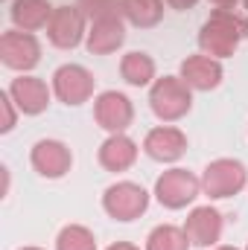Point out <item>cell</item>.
Here are the masks:
<instances>
[{"label": "cell", "instance_id": "6da1fadb", "mask_svg": "<svg viewBox=\"0 0 248 250\" xmlns=\"http://www.w3.org/2000/svg\"><path fill=\"white\" fill-rule=\"evenodd\" d=\"M248 38V18L234 9H213L198 29V47L210 59H231Z\"/></svg>", "mask_w": 248, "mask_h": 250}, {"label": "cell", "instance_id": "7a4b0ae2", "mask_svg": "<svg viewBox=\"0 0 248 250\" xmlns=\"http://www.w3.org/2000/svg\"><path fill=\"white\" fill-rule=\"evenodd\" d=\"M149 108L158 120L175 123L190 114L193 108V90L187 87L181 76H161L149 87Z\"/></svg>", "mask_w": 248, "mask_h": 250}, {"label": "cell", "instance_id": "3957f363", "mask_svg": "<svg viewBox=\"0 0 248 250\" xmlns=\"http://www.w3.org/2000/svg\"><path fill=\"white\" fill-rule=\"evenodd\" d=\"M149 192L134 181H117L102 192V209L114 221H134L146 212Z\"/></svg>", "mask_w": 248, "mask_h": 250}, {"label": "cell", "instance_id": "277c9868", "mask_svg": "<svg viewBox=\"0 0 248 250\" xmlns=\"http://www.w3.org/2000/svg\"><path fill=\"white\" fill-rule=\"evenodd\" d=\"M248 184V169L234 157H219L201 172V192L210 198H231Z\"/></svg>", "mask_w": 248, "mask_h": 250}, {"label": "cell", "instance_id": "5b68a950", "mask_svg": "<svg viewBox=\"0 0 248 250\" xmlns=\"http://www.w3.org/2000/svg\"><path fill=\"white\" fill-rule=\"evenodd\" d=\"M201 192V178H196L187 169H170L155 181V198L167 209H184Z\"/></svg>", "mask_w": 248, "mask_h": 250}, {"label": "cell", "instance_id": "8992f818", "mask_svg": "<svg viewBox=\"0 0 248 250\" xmlns=\"http://www.w3.org/2000/svg\"><path fill=\"white\" fill-rule=\"evenodd\" d=\"M0 62L9 70L18 73H29L32 67H38L41 62V44L32 32L24 29H6L0 35Z\"/></svg>", "mask_w": 248, "mask_h": 250}, {"label": "cell", "instance_id": "52a82bcc", "mask_svg": "<svg viewBox=\"0 0 248 250\" xmlns=\"http://www.w3.org/2000/svg\"><path fill=\"white\" fill-rule=\"evenodd\" d=\"M85 26H88V18L82 15L79 6H70V3L67 6H56L53 18L47 23V38L59 50H73V47H79L88 38Z\"/></svg>", "mask_w": 248, "mask_h": 250}, {"label": "cell", "instance_id": "ba28073f", "mask_svg": "<svg viewBox=\"0 0 248 250\" xmlns=\"http://www.w3.org/2000/svg\"><path fill=\"white\" fill-rule=\"evenodd\" d=\"M97 79L88 67L82 64H62L53 73V93L59 96V102L64 105H82L94 96Z\"/></svg>", "mask_w": 248, "mask_h": 250}, {"label": "cell", "instance_id": "9c48e42d", "mask_svg": "<svg viewBox=\"0 0 248 250\" xmlns=\"http://www.w3.org/2000/svg\"><path fill=\"white\" fill-rule=\"evenodd\" d=\"M94 120L108 134H125V128L134 120V105L120 90H102L94 99Z\"/></svg>", "mask_w": 248, "mask_h": 250}, {"label": "cell", "instance_id": "30bf717a", "mask_svg": "<svg viewBox=\"0 0 248 250\" xmlns=\"http://www.w3.org/2000/svg\"><path fill=\"white\" fill-rule=\"evenodd\" d=\"M29 160H32V169L41 178L59 181L73 166V151L64 146L62 140H38L32 146V151H29Z\"/></svg>", "mask_w": 248, "mask_h": 250}, {"label": "cell", "instance_id": "8fae6325", "mask_svg": "<svg viewBox=\"0 0 248 250\" xmlns=\"http://www.w3.org/2000/svg\"><path fill=\"white\" fill-rule=\"evenodd\" d=\"M9 96L18 105V111L26 114V117H38L50 105V87H47V82L38 79V76H29V73H21L18 79H12Z\"/></svg>", "mask_w": 248, "mask_h": 250}, {"label": "cell", "instance_id": "7c38bea8", "mask_svg": "<svg viewBox=\"0 0 248 250\" xmlns=\"http://www.w3.org/2000/svg\"><path fill=\"white\" fill-rule=\"evenodd\" d=\"M143 151L158 163H175L187 151V134L175 125H158L143 137Z\"/></svg>", "mask_w": 248, "mask_h": 250}, {"label": "cell", "instance_id": "4fadbf2b", "mask_svg": "<svg viewBox=\"0 0 248 250\" xmlns=\"http://www.w3.org/2000/svg\"><path fill=\"white\" fill-rule=\"evenodd\" d=\"M222 227H225L222 212H219L216 207H210V204H207V207H196L184 221L187 239H190V245H196V248H213V245L222 239Z\"/></svg>", "mask_w": 248, "mask_h": 250}, {"label": "cell", "instance_id": "5bb4252c", "mask_svg": "<svg viewBox=\"0 0 248 250\" xmlns=\"http://www.w3.org/2000/svg\"><path fill=\"white\" fill-rule=\"evenodd\" d=\"M123 41H125V18L114 15V18H102V21L91 23L85 47H88L91 56H111L123 47Z\"/></svg>", "mask_w": 248, "mask_h": 250}, {"label": "cell", "instance_id": "9a60e30c", "mask_svg": "<svg viewBox=\"0 0 248 250\" xmlns=\"http://www.w3.org/2000/svg\"><path fill=\"white\" fill-rule=\"evenodd\" d=\"M181 79L187 82L190 90H216L222 84V62L219 59H210L204 53H196V56H187L181 62Z\"/></svg>", "mask_w": 248, "mask_h": 250}, {"label": "cell", "instance_id": "2e32d148", "mask_svg": "<svg viewBox=\"0 0 248 250\" xmlns=\"http://www.w3.org/2000/svg\"><path fill=\"white\" fill-rule=\"evenodd\" d=\"M137 143L131 140V137H125V134H111L102 146H99V166L105 169V172H125V169H131L134 166V160H137Z\"/></svg>", "mask_w": 248, "mask_h": 250}, {"label": "cell", "instance_id": "e0dca14e", "mask_svg": "<svg viewBox=\"0 0 248 250\" xmlns=\"http://www.w3.org/2000/svg\"><path fill=\"white\" fill-rule=\"evenodd\" d=\"M56 6H50L47 0H15L12 3V23L24 32H35V29H44L53 18Z\"/></svg>", "mask_w": 248, "mask_h": 250}, {"label": "cell", "instance_id": "ac0fdd59", "mask_svg": "<svg viewBox=\"0 0 248 250\" xmlns=\"http://www.w3.org/2000/svg\"><path fill=\"white\" fill-rule=\"evenodd\" d=\"M120 76L131 87H146V84L155 82V59L149 53L131 50L120 59Z\"/></svg>", "mask_w": 248, "mask_h": 250}, {"label": "cell", "instance_id": "d6986e66", "mask_svg": "<svg viewBox=\"0 0 248 250\" xmlns=\"http://www.w3.org/2000/svg\"><path fill=\"white\" fill-rule=\"evenodd\" d=\"M120 12L131 26L149 29L164 18V0H120Z\"/></svg>", "mask_w": 248, "mask_h": 250}, {"label": "cell", "instance_id": "ffe728a7", "mask_svg": "<svg viewBox=\"0 0 248 250\" xmlns=\"http://www.w3.org/2000/svg\"><path fill=\"white\" fill-rule=\"evenodd\" d=\"M146 250H190L184 227L175 224H158L149 236H146Z\"/></svg>", "mask_w": 248, "mask_h": 250}, {"label": "cell", "instance_id": "44dd1931", "mask_svg": "<svg viewBox=\"0 0 248 250\" xmlns=\"http://www.w3.org/2000/svg\"><path fill=\"white\" fill-rule=\"evenodd\" d=\"M56 250H97V239L82 224H67L56 236Z\"/></svg>", "mask_w": 248, "mask_h": 250}, {"label": "cell", "instance_id": "7402d4cb", "mask_svg": "<svg viewBox=\"0 0 248 250\" xmlns=\"http://www.w3.org/2000/svg\"><path fill=\"white\" fill-rule=\"evenodd\" d=\"M76 6L82 9V15L94 23V21H102V18H114V15H123L120 12V0H76Z\"/></svg>", "mask_w": 248, "mask_h": 250}, {"label": "cell", "instance_id": "603a6c76", "mask_svg": "<svg viewBox=\"0 0 248 250\" xmlns=\"http://www.w3.org/2000/svg\"><path fill=\"white\" fill-rule=\"evenodd\" d=\"M15 123H18V105L12 102L9 90H3L0 93V134H9Z\"/></svg>", "mask_w": 248, "mask_h": 250}, {"label": "cell", "instance_id": "cb8c5ba5", "mask_svg": "<svg viewBox=\"0 0 248 250\" xmlns=\"http://www.w3.org/2000/svg\"><path fill=\"white\" fill-rule=\"evenodd\" d=\"M164 3H167L170 9H178V12H184V9H193L198 0H164Z\"/></svg>", "mask_w": 248, "mask_h": 250}, {"label": "cell", "instance_id": "d4e9b609", "mask_svg": "<svg viewBox=\"0 0 248 250\" xmlns=\"http://www.w3.org/2000/svg\"><path fill=\"white\" fill-rule=\"evenodd\" d=\"M105 250H140L137 245H131V242H114L111 248H105Z\"/></svg>", "mask_w": 248, "mask_h": 250}, {"label": "cell", "instance_id": "484cf974", "mask_svg": "<svg viewBox=\"0 0 248 250\" xmlns=\"http://www.w3.org/2000/svg\"><path fill=\"white\" fill-rule=\"evenodd\" d=\"M210 3H213L216 9H234V6H237V0H210Z\"/></svg>", "mask_w": 248, "mask_h": 250}, {"label": "cell", "instance_id": "4316f807", "mask_svg": "<svg viewBox=\"0 0 248 250\" xmlns=\"http://www.w3.org/2000/svg\"><path fill=\"white\" fill-rule=\"evenodd\" d=\"M213 250H237V248H228V245H222V248H213Z\"/></svg>", "mask_w": 248, "mask_h": 250}, {"label": "cell", "instance_id": "83f0119b", "mask_svg": "<svg viewBox=\"0 0 248 250\" xmlns=\"http://www.w3.org/2000/svg\"><path fill=\"white\" fill-rule=\"evenodd\" d=\"M18 250H41V248H18Z\"/></svg>", "mask_w": 248, "mask_h": 250}, {"label": "cell", "instance_id": "f1b7e54d", "mask_svg": "<svg viewBox=\"0 0 248 250\" xmlns=\"http://www.w3.org/2000/svg\"><path fill=\"white\" fill-rule=\"evenodd\" d=\"M243 6H246V12H248V0H243Z\"/></svg>", "mask_w": 248, "mask_h": 250}, {"label": "cell", "instance_id": "f546056e", "mask_svg": "<svg viewBox=\"0 0 248 250\" xmlns=\"http://www.w3.org/2000/svg\"><path fill=\"white\" fill-rule=\"evenodd\" d=\"M246 250H248V248H246Z\"/></svg>", "mask_w": 248, "mask_h": 250}]
</instances>
